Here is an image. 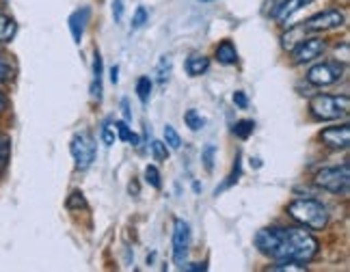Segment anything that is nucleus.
I'll return each instance as SVG.
<instances>
[{"instance_id":"1","label":"nucleus","mask_w":350,"mask_h":272,"mask_svg":"<svg viewBox=\"0 0 350 272\" xmlns=\"http://www.w3.org/2000/svg\"><path fill=\"white\" fill-rule=\"evenodd\" d=\"M255 247L273 262H312L320 251L318 238L305 227H266L255 234Z\"/></svg>"},{"instance_id":"2","label":"nucleus","mask_w":350,"mask_h":272,"mask_svg":"<svg viewBox=\"0 0 350 272\" xmlns=\"http://www.w3.org/2000/svg\"><path fill=\"white\" fill-rule=\"evenodd\" d=\"M288 216L309 231H322L329 225V210L322 201L305 197V199H294L288 203Z\"/></svg>"},{"instance_id":"3","label":"nucleus","mask_w":350,"mask_h":272,"mask_svg":"<svg viewBox=\"0 0 350 272\" xmlns=\"http://www.w3.org/2000/svg\"><path fill=\"white\" fill-rule=\"evenodd\" d=\"M350 111V98L348 95H327L318 93L309 100V113L318 121H335L346 117Z\"/></svg>"},{"instance_id":"4","label":"nucleus","mask_w":350,"mask_h":272,"mask_svg":"<svg viewBox=\"0 0 350 272\" xmlns=\"http://www.w3.org/2000/svg\"><path fill=\"white\" fill-rule=\"evenodd\" d=\"M314 184L327 193L333 195H348V186H350V165L344 162L340 167H327L320 169L314 178Z\"/></svg>"},{"instance_id":"5","label":"nucleus","mask_w":350,"mask_h":272,"mask_svg":"<svg viewBox=\"0 0 350 272\" xmlns=\"http://www.w3.org/2000/svg\"><path fill=\"white\" fill-rule=\"evenodd\" d=\"M70 154L76 162V169L80 171L89 169L93 162H96V154H98V145H96V139H93V134L89 132L74 134L70 141Z\"/></svg>"},{"instance_id":"6","label":"nucleus","mask_w":350,"mask_h":272,"mask_svg":"<svg viewBox=\"0 0 350 272\" xmlns=\"http://www.w3.org/2000/svg\"><path fill=\"white\" fill-rule=\"evenodd\" d=\"M342 76H344V65L340 61H322L309 67L305 78L309 85L322 89V87H331L335 83H340Z\"/></svg>"},{"instance_id":"7","label":"nucleus","mask_w":350,"mask_h":272,"mask_svg":"<svg viewBox=\"0 0 350 272\" xmlns=\"http://www.w3.org/2000/svg\"><path fill=\"white\" fill-rule=\"evenodd\" d=\"M327 52V42L322 37H303L299 44L292 48L294 65H307L320 59Z\"/></svg>"},{"instance_id":"8","label":"nucleus","mask_w":350,"mask_h":272,"mask_svg":"<svg viewBox=\"0 0 350 272\" xmlns=\"http://www.w3.org/2000/svg\"><path fill=\"white\" fill-rule=\"evenodd\" d=\"M344 22H346V18L340 9H325V11H320V13H316V16L309 18L303 24V31H309V33L333 31V29H340Z\"/></svg>"},{"instance_id":"9","label":"nucleus","mask_w":350,"mask_h":272,"mask_svg":"<svg viewBox=\"0 0 350 272\" xmlns=\"http://www.w3.org/2000/svg\"><path fill=\"white\" fill-rule=\"evenodd\" d=\"M188 247H191V225L184 219L173 221V262L184 268Z\"/></svg>"},{"instance_id":"10","label":"nucleus","mask_w":350,"mask_h":272,"mask_svg":"<svg viewBox=\"0 0 350 272\" xmlns=\"http://www.w3.org/2000/svg\"><path fill=\"white\" fill-rule=\"evenodd\" d=\"M320 141L329 149H348L350 145V128L348 124L342 126H331L320 132Z\"/></svg>"},{"instance_id":"11","label":"nucleus","mask_w":350,"mask_h":272,"mask_svg":"<svg viewBox=\"0 0 350 272\" xmlns=\"http://www.w3.org/2000/svg\"><path fill=\"white\" fill-rule=\"evenodd\" d=\"M89 18H91V9L89 7H80L76 9L72 16H70V33H72V39L74 44H83V37H85V29L89 24Z\"/></svg>"},{"instance_id":"12","label":"nucleus","mask_w":350,"mask_h":272,"mask_svg":"<svg viewBox=\"0 0 350 272\" xmlns=\"http://www.w3.org/2000/svg\"><path fill=\"white\" fill-rule=\"evenodd\" d=\"M314 0H284V3H279L273 11V18L277 22H286L290 16H294L296 11H301L303 7L312 5Z\"/></svg>"},{"instance_id":"13","label":"nucleus","mask_w":350,"mask_h":272,"mask_svg":"<svg viewBox=\"0 0 350 272\" xmlns=\"http://www.w3.org/2000/svg\"><path fill=\"white\" fill-rule=\"evenodd\" d=\"M184 70L191 78L204 76L210 70V59L204 57V54H191V57H188L186 63H184Z\"/></svg>"},{"instance_id":"14","label":"nucleus","mask_w":350,"mask_h":272,"mask_svg":"<svg viewBox=\"0 0 350 272\" xmlns=\"http://www.w3.org/2000/svg\"><path fill=\"white\" fill-rule=\"evenodd\" d=\"M214 59H217L221 65H236L238 63V50H236L234 42H230V39L221 42L217 46V50H214Z\"/></svg>"},{"instance_id":"15","label":"nucleus","mask_w":350,"mask_h":272,"mask_svg":"<svg viewBox=\"0 0 350 272\" xmlns=\"http://www.w3.org/2000/svg\"><path fill=\"white\" fill-rule=\"evenodd\" d=\"M102 54L96 50V54H93V80H91V98L93 100H102Z\"/></svg>"},{"instance_id":"16","label":"nucleus","mask_w":350,"mask_h":272,"mask_svg":"<svg viewBox=\"0 0 350 272\" xmlns=\"http://www.w3.org/2000/svg\"><path fill=\"white\" fill-rule=\"evenodd\" d=\"M18 35V24L7 13H0V46L13 42V37Z\"/></svg>"},{"instance_id":"17","label":"nucleus","mask_w":350,"mask_h":272,"mask_svg":"<svg viewBox=\"0 0 350 272\" xmlns=\"http://www.w3.org/2000/svg\"><path fill=\"white\" fill-rule=\"evenodd\" d=\"M171 74H173V61L169 54H165V57H160L156 63V83L160 87H167V83L171 80Z\"/></svg>"},{"instance_id":"18","label":"nucleus","mask_w":350,"mask_h":272,"mask_svg":"<svg viewBox=\"0 0 350 272\" xmlns=\"http://www.w3.org/2000/svg\"><path fill=\"white\" fill-rule=\"evenodd\" d=\"M115 124V132H117V139L119 141H124V143H130V145H134V147H139L141 143H139V136L132 132V128L128 126V121H113Z\"/></svg>"},{"instance_id":"19","label":"nucleus","mask_w":350,"mask_h":272,"mask_svg":"<svg viewBox=\"0 0 350 272\" xmlns=\"http://www.w3.org/2000/svg\"><path fill=\"white\" fill-rule=\"evenodd\" d=\"M184 124H186V128H191L193 132H199V130L206 128L208 119L201 115L199 111H195V108H191V111L184 113Z\"/></svg>"},{"instance_id":"20","label":"nucleus","mask_w":350,"mask_h":272,"mask_svg":"<svg viewBox=\"0 0 350 272\" xmlns=\"http://www.w3.org/2000/svg\"><path fill=\"white\" fill-rule=\"evenodd\" d=\"M152 89H154V83L150 76H141L137 80V98L141 100V104H147L152 98Z\"/></svg>"},{"instance_id":"21","label":"nucleus","mask_w":350,"mask_h":272,"mask_svg":"<svg viewBox=\"0 0 350 272\" xmlns=\"http://www.w3.org/2000/svg\"><path fill=\"white\" fill-rule=\"evenodd\" d=\"M13 78H16V65H13L9 57L0 54V85L11 83Z\"/></svg>"},{"instance_id":"22","label":"nucleus","mask_w":350,"mask_h":272,"mask_svg":"<svg viewBox=\"0 0 350 272\" xmlns=\"http://www.w3.org/2000/svg\"><path fill=\"white\" fill-rule=\"evenodd\" d=\"M232 132H234V136H238V139L247 141L249 136L255 132V121L253 119H240V121H236V124H234Z\"/></svg>"},{"instance_id":"23","label":"nucleus","mask_w":350,"mask_h":272,"mask_svg":"<svg viewBox=\"0 0 350 272\" xmlns=\"http://www.w3.org/2000/svg\"><path fill=\"white\" fill-rule=\"evenodd\" d=\"M100 141L104 147H113L117 141V132H115V124L113 121H104L102 130H100Z\"/></svg>"},{"instance_id":"24","label":"nucleus","mask_w":350,"mask_h":272,"mask_svg":"<svg viewBox=\"0 0 350 272\" xmlns=\"http://www.w3.org/2000/svg\"><path fill=\"white\" fill-rule=\"evenodd\" d=\"M143 178H145V182L150 184L152 188H156V190L163 188V175H160L158 167L147 165V167H145V173H143Z\"/></svg>"},{"instance_id":"25","label":"nucleus","mask_w":350,"mask_h":272,"mask_svg":"<svg viewBox=\"0 0 350 272\" xmlns=\"http://www.w3.org/2000/svg\"><path fill=\"white\" fill-rule=\"evenodd\" d=\"M163 136H165V143H167V147L171 149V152H178V149L182 147V139H180L178 130H175L173 126H165Z\"/></svg>"},{"instance_id":"26","label":"nucleus","mask_w":350,"mask_h":272,"mask_svg":"<svg viewBox=\"0 0 350 272\" xmlns=\"http://www.w3.org/2000/svg\"><path fill=\"white\" fill-rule=\"evenodd\" d=\"M9 152H11L9 139H7L5 134H0V175L5 173V169L9 165Z\"/></svg>"},{"instance_id":"27","label":"nucleus","mask_w":350,"mask_h":272,"mask_svg":"<svg viewBox=\"0 0 350 272\" xmlns=\"http://www.w3.org/2000/svg\"><path fill=\"white\" fill-rule=\"evenodd\" d=\"M152 154H154V158L158 160V162H165V160H169V156H171V149L167 147V143L165 141H152Z\"/></svg>"},{"instance_id":"28","label":"nucleus","mask_w":350,"mask_h":272,"mask_svg":"<svg viewBox=\"0 0 350 272\" xmlns=\"http://www.w3.org/2000/svg\"><path fill=\"white\" fill-rule=\"evenodd\" d=\"M240 173H242V167H240V156H236V160H234V171L225 178V184H223L221 188H217V195H219V193H223L225 188L234 186V184L238 182V178H240Z\"/></svg>"},{"instance_id":"29","label":"nucleus","mask_w":350,"mask_h":272,"mask_svg":"<svg viewBox=\"0 0 350 272\" xmlns=\"http://www.w3.org/2000/svg\"><path fill=\"white\" fill-rule=\"evenodd\" d=\"M147 20H150V13H147V9L137 7V11H134V16H132V31H141L143 26L147 24Z\"/></svg>"},{"instance_id":"30","label":"nucleus","mask_w":350,"mask_h":272,"mask_svg":"<svg viewBox=\"0 0 350 272\" xmlns=\"http://www.w3.org/2000/svg\"><path fill=\"white\" fill-rule=\"evenodd\" d=\"M214 156H217V147H214V145H206L204 152H201V162H204L206 171H212L214 169Z\"/></svg>"},{"instance_id":"31","label":"nucleus","mask_w":350,"mask_h":272,"mask_svg":"<svg viewBox=\"0 0 350 272\" xmlns=\"http://www.w3.org/2000/svg\"><path fill=\"white\" fill-rule=\"evenodd\" d=\"M271 270H275V272H286V270L303 272V270H307V266L301 264V262H275V266H271Z\"/></svg>"},{"instance_id":"32","label":"nucleus","mask_w":350,"mask_h":272,"mask_svg":"<svg viewBox=\"0 0 350 272\" xmlns=\"http://www.w3.org/2000/svg\"><path fill=\"white\" fill-rule=\"evenodd\" d=\"M232 100H234V104H236L238 108H242V111H245V108H249V98H247V93H245V91H236V93L232 95Z\"/></svg>"},{"instance_id":"33","label":"nucleus","mask_w":350,"mask_h":272,"mask_svg":"<svg viewBox=\"0 0 350 272\" xmlns=\"http://www.w3.org/2000/svg\"><path fill=\"white\" fill-rule=\"evenodd\" d=\"M74 203H78V208H85L87 206V203H85V195L78 193V190H76V193H72L70 199H67V208H72Z\"/></svg>"},{"instance_id":"34","label":"nucleus","mask_w":350,"mask_h":272,"mask_svg":"<svg viewBox=\"0 0 350 272\" xmlns=\"http://www.w3.org/2000/svg\"><path fill=\"white\" fill-rule=\"evenodd\" d=\"M124 0H113V18L115 22H121L124 20Z\"/></svg>"},{"instance_id":"35","label":"nucleus","mask_w":350,"mask_h":272,"mask_svg":"<svg viewBox=\"0 0 350 272\" xmlns=\"http://www.w3.org/2000/svg\"><path fill=\"white\" fill-rule=\"evenodd\" d=\"M121 113H124V121H132V111H130V102H128V98H124L121 100Z\"/></svg>"},{"instance_id":"36","label":"nucleus","mask_w":350,"mask_h":272,"mask_svg":"<svg viewBox=\"0 0 350 272\" xmlns=\"http://www.w3.org/2000/svg\"><path fill=\"white\" fill-rule=\"evenodd\" d=\"M7 106H9V100H7V95L0 91V115H3L7 111Z\"/></svg>"},{"instance_id":"37","label":"nucleus","mask_w":350,"mask_h":272,"mask_svg":"<svg viewBox=\"0 0 350 272\" xmlns=\"http://www.w3.org/2000/svg\"><path fill=\"white\" fill-rule=\"evenodd\" d=\"M111 83H113V85L119 83V67H117V65L111 67Z\"/></svg>"},{"instance_id":"38","label":"nucleus","mask_w":350,"mask_h":272,"mask_svg":"<svg viewBox=\"0 0 350 272\" xmlns=\"http://www.w3.org/2000/svg\"><path fill=\"white\" fill-rule=\"evenodd\" d=\"M128 190H130V195H134V197H139V186H137V182H132Z\"/></svg>"},{"instance_id":"39","label":"nucleus","mask_w":350,"mask_h":272,"mask_svg":"<svg viewBox=\"0 0 350 272\" xmlns=\"http://www.w3.org/2000/svg\"><path fill=\"white\" fill-rule=\"evenodd\" d=\"M188 270H195V272H199V270H206V264H193Z\"/></svg>"},{"instance_id":"40","label":"nucleus","mask_w":350,"mask_h":272,"mask_svg":"<svg viewBox=\"0 0 350 272\" xmlns=\"http://www.w3.org/2000/svg\"><path fill=\"white\" fill-rule=\"evenodd\" d=\"M201 3H210V0H201Z\"/></svg>"}]
</instances>
